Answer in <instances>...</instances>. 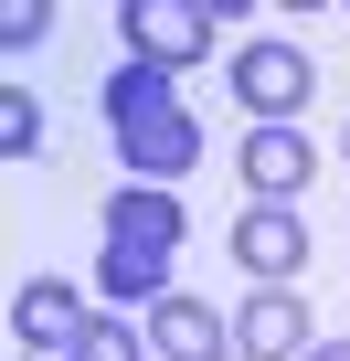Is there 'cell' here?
Returning a JSON list of instances; mask_svg holds the SVG:
<instances>
[{"instance_id": "6da1fadb", "label": "cell", "mask_w": 350, "mask_h": 361, "mask_svg": "<svg viewBox=\"0 0 350 361\" xmlns=\"http://www.w3.org/2000/svg\"><path fill=\"white\" fill-rule=\"evenodd\" d=\"M106 128H117L127 180H192V159H202V117L181 106V75L138 64V54L106 75Z\"/></svg>"}, {"instance_id": "7a4b0ae2", "label": "cell", "mask_w": 350, "mask_h": 361, "mask_svg": "<svg viewBox=\"0 0 350 361\" xmlns=\"http://www.w3.org/2000/svg\"><path fill=\"white\" fill-rule=\"evenodd\" d=\"M181 192L170 180H127V192H106V298H138V308H159L170 298V255H181Z\"/></svg>"}, {"instance_id": "3957f363", "label": "cell", "mask_w": 350, "mask_h": 361, "mask_svg": "<svg viewBox=\"0 0 350 361\" xmlns=\"http://www.w3.org/2000/svg\"><path fill=\"white\" fill-rule=\"evenodd\" d=\"M117 22H127V54H138V64H202L223 0H127Z\"/></svg>"}, {"instance_id": "277c9868", "label": "cell", "mask_w": 350, "mask_h": 361, "mask_svg": "<svg viewBox=\"0 0 350 361\" xmlns=\"http://www.w3.org/2000/svg\"><path fill=\"white\" fill-rule=\"evenodd\" d=\"M308 85H318V75H308L297 43H244V54H234V96L255 106V128H297Z\"/></svg>"}, {"instance_id": "5b68a950", "label": "cell", "mask_w": 350, "mask_h": 361, "mask_svg": "<svg viewBox=\"0 0 350 361\" xmlns=\"http://www.w3.org/2000/svg\"><path fill=\"white\" fill-rule=\"evenodd\" d=\"M308 340H318V319H308L297 287H255V298L234 308V350H244V361H308Z\"/></svg>"}, {"instance_id": "8992f818", "label": "cell", "mask_w": 350, "mask_h": 361, "mask_svg": "<svg viewBox=\"0 0 350 361\" xmlns=\"http://www.w3.org/2000/svg\"><path fill=\"white\" fill-rule=\"evenodd\" d=\"M234 266H244L255 287L297 276V266H308V224H297L287 202H244V213H234Z\"/></svg>"}, {"instance_id": "52a82bcc", "label": "cell", "mask_w": 350, "mask_h": 361, "mask_svg": "<svg viewBox=\"0 0 350 361\" xmlns=\"http://www.w3.org/2000/svg\"><path fill=\"white\" fill-rule=\"evenodd\" d=\"M11 340H22L32 361H75V340H85V298H75L64 276H32V287L11 298Z\"/></svg>"}, {"instance_id": "ba28073f", "label": "cell", "mask_w": 350, "mask_h": 361, "mask_svg": "<svg viewBox=\"0 0 350 361\" xmlns=\"http://www.w3.org/2000/svg\"><path fill=\"white\" fill-rule=\"evenodd\" d=\"M149 350H159V361H223V350H234V319H213L202 298L170 287V298L149 308Z\"/></svg>"}, {"instance_id": "9c48e42d", "label": "cell", "mask_w": 350, "mask_h": 361, "mask_svg": "<svg viewBox=\"0 0 350 361\" xmlns=\"http://www.w3.org/2000/svg\"><path fill=\"white\" fill-rule=\"evenodd\" d=\"M308 170H318L308 128H244V192H255V202H287V192H308Z\"/></svg>"}, {"instance_id": "30bf717a", "label": "cell", "mask_w": 350, "mask_h": 361, "mask_svg": "<svg viewBox=\"0 0 350 361\" xmlns=\"http://www.w3.org/2000/svg\"><path fill=\"white\" fill-rule=\"evenodd\" d=\"M0 149H11V159H32V149H43V106H32L22 85L0 96Z\"/></svg>"}, {"instance_id": "8fae6325", "label": "cell", "mask_w": 350, "mask_h": 361, "mask_svg": "<svg viewBox=\"0 0 350 361\" xmlns=\"http://www.w3.org/2000/svg\"><path fill=\"white\" fill-rule=\"evenodd\" d=\"M75 361H149V340H138V329H117V319H85Z\"/></svg>"}, {"instance_id": "7c38bea8", "label": "cell", "mask_w": 350, "mask_h": 361, "mask_svg": "<svg viewBox=\"0 0 350 361\" xmlns=\"http://www.w3.org/2000/svg\"><path fill=\"white\" fill-rule=\"evenodd\" d=\"M43 32H54V0H11V11H0V43H11V54L43 43Z\"/></svg>"}, {"instance_id": "4fadbf2b", "label": "cell", "mask_w": 350, "mask_h": 361, "mask_svg": "<svg viewBox=\"0 0 350 361\" xmlns=\"http://www.w3.org/2000/svg\"><path fill=\"white\" fill-rule=\"evenodd\" d=\"M308 361H350V340H308Z\"/></svg>"}, {"instance_id": "5bb4252c", "label": "cell", "mask_w": 350, "mask_h": 361, "mask_svg": "<svg viewBox=\"0 0 350 361\" xmlns=\"http://www.w3.org/2000/svg\"><path fill=\"white\" fill-rule=\"evenodd\" d=\"M22 361H32V350H22Z\"/></svg>"}]
</instances>
